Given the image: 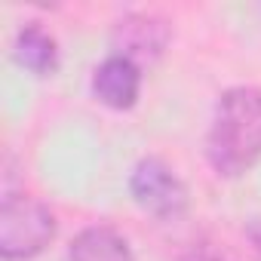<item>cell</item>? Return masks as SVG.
Listing matches in <instances>:
<instances>
[{
    "label": "cell",
    "instance_id": "obj_8",
    "mask_svg": "<svg viewBox=\"0 0 261 261\" xmlns=\"http://www.w3.org/2000/svg\"><path fill=\"white\" fill-rule=\"evenodd\" d=\"M185 261H224L221 255H215V252H209V249H194Z\"/></svg>",
    "mask_w": 261,
    "mask_h": 261
},
{
    "label": "cell",
    "instance_id": "obj_3",
    "mask_svg": "<svg viewBox=\"0 0 261 261\" xmlns=\"http://www.w3.org/2000/svg\"><path fill=\"white\" fill-rule=\"evenodd\" d=\"M129 188H133V197L136 203L157 215V218H178L188 206V191L185 185L178 181V175L160 163V160H142L133 172V181H129Z\"/></svg>",
    "mask_w": 261,
    "mask_h": 261
},
{
    "label": "cell",
    "instance_id": "obj_9",
    "mask_svg": "<svg viewBox=\"0 0 261 261\" xmlns=\"http://www.w3.org/2000/svg\"><path fill=\"white\" fill-rule=\"evenodd\" d=\"M249 233H252V240H255V246H258V249H261V221H255V224H252V230H249Z\"/></svg>",
    "mask_w": 261,
    "mask_h": 261
},
{
    "label": "cell",
    "instance_id": "obj_5",
    "mask_svg": "<svg viewBox=\"0 0 261 261\" xmlns=\"http://www.w3.org/2000/svg\"><path fill=\"white\" fill-rule=\"evenodd\" d=\"M166 25L151 16H126L114 28V46L117 56L129 62H151L166 46Z\"/></svg>",
    "mask_w": 261,
    "mask_h": 261
},
{
    "label": "cell",
    "instance_id": "obj_6",
    "mask_svg": "<svg viewBox=\"0 0 261 261\" xmlns=\"http://www.w3.org/2000/svg\"><path fill=\"white\" fill-rule=\"evenodd\" d=\"M68 261H136L126 240L111 227H86L68 249Z\"/></svg>",
    "mask_w": 261,
    "mask_h": 261
},
{
    "label": "cell",
    "instance_id": "obj_4",
    "mask_svg": "<svg viewBox=\"0 0 261 261\" xmlns=\"http://www.w3.org/2000/svg\"><path fill=\"white\" fill-rule=\"evenodd\" d=\"M139 86H142V74L139 65L129 62L123 56H111L108 62H101L95 68L92 77V92L101 105L114 108V111H126L133 108L139 98Z\"/></svg>",
    "mask_w": 261,
    "mask_h": 261
},
{
    "label": "cell",
    "instance_id": "obj_2",
    "mask_svg": "<svg viewBox=\"0 0 261 261\" xmlns=\"http://www.w3.org/2000/svg\"><path fill=\"white\" fill-rule=\"evenodd\" d=\"M56 237V218L53 212L28 197V194H7L0 203V255L19 261L43 252L49 240Z\"/></svg>",
    "mask_w": 261,
    "mask_h": 261
},
{
    "label": "cell",
    "instance_id": "obj_7",
    "mask_svg": "<svg viewBox=\"0 0 261 261\" xmlns=\"http://www.w3.org/2000/svg\"><path fill=\"white\" fill-rule=\"evenodd\" d=\"M13 53H16V62H19L22 68H28L31 74H40V77L53 74L56 65H59L56 40H53L43 28H34V25L25 28V31H19Z\"/></svg>",
    "mask_w": 261,
    "mask_h": 261
},
{
    "label": "cell",
    "instance_id": "obj_1",
    "mask_svg": "<svg viewBox=\"0 0 261 261\" xmlns=\"http://www.w3.org/2000/svg\"><path fill=\"white\" fill-rule=\"evenodd\" d=\"M209 163L218 175L237 178L261 160V92L237 86L221 95L206 142Z\"/></svg>",
    "mask_w": 261,
    "mask_h": 261
}]
</instances>
